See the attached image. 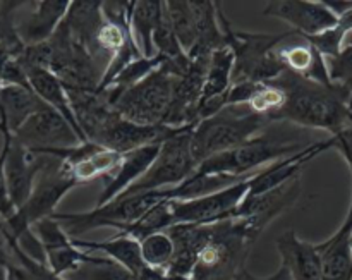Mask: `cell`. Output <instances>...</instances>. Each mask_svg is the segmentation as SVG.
Listing matches in <instances>:
<instances>
[{
    "mask_svg": "<svg viewBox=\"0 0 352 280\" xmlns=\"http://www.w3.org/2000/svg\"><path fill=\"white\" fill-rule=\"evenodd\" d=\"M285 93V105L274 122H292L322 129L332 136L352 126V110L346 93L336 85L325 86L284 71L270 81Z\"/></svg>",
    "mask_w": 352,
    "mask_h": 280,
    "instance_id": "6da1fadb",
    "label": "cell"
},
{
    "mask_svg": "<svg viewBox=\"0 0 352 280\" xmlns=\"http://www.w3.org/2000/svg\"><path fill=\"white\" fill-rule=\"evenodd\" d=\"M260 237L246 219H229L212 224L208 243L196 260L195 280H237Z\"/></svg>",
    "mask_w": 352,
    "mask_h": 280,
    "instance_id": "7a4b0ae2",
    "label": "cell"
},
{
    "mask_svg": "<svg viewBox=\"0 0 352 280\" xmlns=\"http://www.w3.org/2000/svg\"><path fill=\"white\" fill-rule=\"evenodd\" d=\"M268 122L248 105H229L196 124L191 131V150L196 164L226 153L260 136Z\"/></svg>",
    "mask_w": 352,
    "mask_h": 280,
    "instance_id": "3957f363",
    "label": "cell"
},
{
    "mask_svg": "<svg viewBox=\"0 0 352 280\" xmlns=\"http://www.w3.org/2000/svg\"><path fill=\"white\" fill-rule=\"evenodd\" d=\"M219 19L226 34V47L234 54L232 85L270 83L284 72V67L275 57V47L282 40V34L236 31L222 12V6Z\"/></svg>",
    "mask_w": 352,
    "mask_h": 280,
    "instance_id": "277c9868",
    "label": "cell"
},
{
    "mask_svg": "<svg viewBox=\"0 0 352 280\" xmlns=\"http://www.w3.org/2000/svg\"><path fill=\"white\" fill-rule=\"evenodd\" d=\"M167 200L165 189L162 191H146L138 195H122L107 205L95 206L88 212L78 213H55L54 217L71 239H81L82 234L100 227H110L124 233L129 226L141 219L148 210L157 203Z\"/></svg>",
    "mask_w": 352,
    "mask_h": 280,
    "instance_id": "5b68a950",
    "label": "cell"
},
{
    "mask_svg": "<svg viewBox=\"0 0 352 280\" xmlns=\"http://www.w3.org/2000/svg\"><path fill=\"white\" fill-rule=\"evenodd\" d=\"M175 76L158 67L143 81L110 100L117 114L141 126H164L174 95Z\"/></svg>",
    "mask_w": 352,
    "mask_h": 280,
    "instance_id": "8992f818",
    "label": "cell"
},
{
    "mask_svg": "<svg viewBox=\"0 0 352 280\" xmlns=\"http://www.w3.org/2000/svg\"><path fill=\"white\" fill-rule=\"evenodd\" d=\"M302 148L306 147L299 143L282 141L278 138L267 136V134H260V136L253 138L251 141L234 148V150L205 160L198 167V172L250 177L261 169L282 160V158L299 153Z\"/></svg>",
    "mask_w": 352,
    "mask_h": 280,
    "instance_id": "52a82bcc",
    "label": "cell"
},
{
    "mask_svg": "<svg viewBox=\"0 0 352 280\" xmlns=\"http://www.w3.org/2000/svg\"><path fill=\"white\" fill-rule=\"evenodd\" d=\"M191 131L192 127H186L165 140L146 174L124 195L172 189L191 177L198 171L191 150Z\"/></svg>",
    "mask_w": 352,
    "mask_h": 280,
    "instance_id": "ba28073f",
    "label": "cell"
},
{
    "mask_svg": "<svg viewBox=\"0 0 352 280\" xmlns=\"http://www.w3.org/2000/svg\"><path fill=\"white\" fill-rule=\"evenodd\" d=\"M10 138L33 151L67 150L82 144V140L67 119L48 105L33 114Z\"/></svg>",
    "mask_w": 352,
    "mask_h": 280,
    "instance_id": "9c48e42d",
    "label": "cell"
},
{
    "mask_svg": "<svg viewBox=\"0 0 352 280\" xmlns=\"http://www.w3.org/2000/svg\"><path fill=\"white\" fill-rule=\"evenodd\" d=\"M248 189H250V179L237 182V184L230 186L223 191L201 196V198L184 200V202L170 200L175 224L210 226V224L236 219V212L243 200L246 198Z\"/></svg>",
    "mask_w": 352,
    "mask_h": 280,
    "instance_id": "30bf717a",
    "label": "cell"
},
{
    "mask_svg": "<svg viewBox=\"0 0 352 280\" xmlns=\"http://www.w3.org/2000/svg\"><path fill=\"white\" fill-rule=\"evenodd\" d=\"M3 153H6L3 174H6L7 193L14 210L17 212L30 200L34 181L47 162V153L28 150L10 136H6Z\"/></svg>",
    "mask_w": 352,
    "mask_h": 280,
    "instance_id": "8fae6325",
    "label": "cell"
},
{
    "mask_svg": "<svg viewBox=\"0 0 352 280\" xmlns=\"http://www.w3.org/2000/svg\"><path fill=\"white\" fill-rule=\"evenodd\" d=\"M301 198V175H296L285 184L270 189L258 196H248L243 200L236 212V219H246L251 230L258 237L275 219L291 210Z\"/></svg>",
    "mask_w": 352,
    "mask_h": 280,
    "instance_id": "7c38bea8",
    "label": "cell"
},
{
    "mask_svg": "<svg viewBox=\"0 0 352 280\" xmlns=\"http://www.w3.org/2000/svg\"><path fill=\"white\" fill-rule=\"evenodd\" d=\"M71 2L43 0V2H16L14 28L26 47L50 40L69 12Z\"/></svg>",
    "mask_w": 352,
    "mask_h": 280,
    "instance_id": "4fadbf2b",
    "label": "cell"
},
{
    "mask_svg": "<svg viewBox=\"0 0 352 280\" xmlns=\"http://www.w3.org/2000/svg\"><path fill=\"white\" fill-rule=\"evenodd\" d=\"M275 57L280 62L284 71L320 85L332 86L327 58L302 34L296 31L282 33V40L275 47Z\"/></svg>",
    "mask_w": 352,
    "mask_h": 280,
    "instance_id": "5bb4252c",
    "label": "cell"
},
{
    "mask_svg": "<svg viewBox=\"0 0 352 280\" xmlns=\"http://www.w3.org/2000/svg\"><path fill=\"white\" fill-rule=\"evenodd\" d=\"M263 14L275 17L291 26V31L302 34L306 38L318 36L325 31L332 30L339 17L318 0H277L265 6Z\"/></svg>",
    "mask_w": 352,
    "mask_h": 280,
    "instance_id": "9a60e30c",
    "label": "cell"
},
{
    "mask_svg": "<svg viewBox=\"0 0 352 280\" xmlns=\"http://www.w3.org/2000/svg\"><path fill=\"white\" fill-rule=\"evenodd\" d=\"M182 129H174V127L167 126H141V124L124 119L116 112V116L105 124V127L100 131L98 136L91 143L124 155L127 151L138 150V148L164 143L165 140Z\"/></svg>",
    "mask_w": 352,
    "mask_h": 280,
    "instance_id": "2e32d148",
    "label": "cell"
},
{
    "mask_svg": "<svg viewBox=\"0 0 352 280\" xmlns=\"http://www.w3.org/2000/svg\"><path fill=\"white\" fill-rule=\"evenodd\" d=\"M31 230H33L41 250H43L47 267L60 277H65V275L78 270L89 258V253L79 250L72 243L71 237L65 234V230L62 229L60 224L54 217L36 222L31 227Z\"/></svg>",
    "mask_w": 352,
    "mask_h": 280,
    "instance_id": "e0dca14e",
    "label": "cell"
},
{
    "mask_svg": "<svg viewBox=\"0 0 352 280\" xmlns=\"http://www.w3.org/2000/svg\"><path fill=\"white\" fill-rule=\"evenodd\" d=\"M57 151L64 157L65 165L78 186L100 177H112L122 162V153L98 147L89 141L79 147Z\"/></svg>",
    "mask_w": 352,
    "mask_h": 280,
    "instance_id": "ac0fdd59",
    "label": "cell"
},
{
    "mask_svg": "<svg viewBox=\"0 0 352 280\" xmlns=\"http://www.w3.org/2000/svg\"><path fill=\"white\" fill-rule=\"evenodd\" d=\"M282 258V267L287 268L292 280H323L322 258L316 244L299 239L294 230H285L275 241Z\"/></svg>",
    "mask_w": 352,
    "mask_h": 280,
    "instance_id": "d6986e66",
    "label": "cell"
},
{
    "mask_svg": "<svg viewBox=\"0 0 352 280\" xmlns=\"http://www.w3.org/2000/svg\"><path fill=\"white\" fill-rule=\"evenodd\" d=\"M160 144H150V147L138 148V150L127 151L122 155V162H120L119 169L116 174L105 182V188L100 193V198L96 200L95 206L107 205V203L113 202L119 196H122L127 189L133 188L141 177L148 172L151 164L157 158L158 151H160Z\"/></svg>",
    "mask_w": 352,
    "mask_h": 280,
    "instance_id": "ffe728a7",
    "label": "cell"
},
{
    "mask_svg": "<svg viewBox=\"0 0 352 280\" xmlns=\"http://www.w3.org/2000/svg\"><path fill=\"white\" fill-rule=\"evenodd\" d=\"M352 196L342 226L329 237L316 244L322 258L323 280H352Z\"/></svg>",
    "mask_w": 352,
    "mask_h": 280,
    "instance_id": "44dd1931",
    "label": "cell"
},
{
    "mask_svg": "<svg viewBox=\"0 0 352 280\" xmlns=\"http://www.w3.org/2000/svg\"><path fill=\"white\" fill-rule=\"evenodd\" d=\"M167 234L174 241V260L165 275H191L195 270L196 260L199 253L208 243L212 234V224L210 226H199V224H175Z\"/></svg>",
    "mask_w": 352,
    "mask_h": 280,
    "instance_id": "7402d4cb",
    "label": "cell"
},
{
    "mask_svg": "<svg viewBox=\"0 0 352 280\" xmlns=\"http://www.w3.org/2000/svg\"><path fill=\"white\" fill-rule=\"evenodd\" d=\"M222 3L213 0H191L192 16L196 26V43L189 52V58L210 61L213 52L226 47V34L219 19V10Z\"/></svg>",
    "mask_w": 352,
    "mask_h": 280,
    "instance_id": "603a6c76",
    "label": "cell"
},
{
    "mask_svg": "<svg viewBox=\"0 0 352 280\" xmlns=\"http://www.w3.org/2000/svg\"><path fill=\"white\" fill-rule=\"evenodd\" d=\"M45 105L30 86H0V127L6 136H12L33 114Z\"/></svg>",
    "mask_w": 352,
    "mask_h": 280,
    "instance_id": "cb8c5ba5",
    "label": "cell"
},
{
    "mask_svg": "<svg viewBox=\"0 0 352 280\" xmlns=\"http://www.w3.org/2000/svg\"><path fill=\"white\" fill-rule=\"evenodd\" d=\"M23 65L24 72H26L28 85H30V88L36 93L38 98H40L45 105L52 107V109L57 110L58 114H62V116L67 119V122L74 127L76 133L79 134L82 143H88V141L85 140V136H82L78 122H76L74 112H72L71 102H69L67 88H65L64 83H62L54 72L48 71V69L36 67V65Z\"/></svg>",
    "mask_w": 352,
    "mask_h": 280,
    "instance_id": "d4e9b609",
    "label": "cell"
},
{
    "mask_svg": "<svg viewBox=\"0 0 352 280\" xmlns=\"http://www.w3.org/2000/svg\"><path fill=\"white\" fill-rule=\"evenodd\" d=\"M72 243L79 250L86 251L89 255L100 253L110 260L117 261L131 274L138 275L146 268V263L141 255V243L127 234H117L112 239L107 241H86V239H72Z\"/></svg>",
    "mask_w": 352,
    "mask_h": 280,
    "instance_id": "484cf974",
    "label": "cell"
},
{
    "mask_svg": "<svg viewBox=\"0 0 352 280\" xmlns=\"http://www.w3.org/2000/svg\"><path fill=\"white\" fill-rule=\"evenodd\" d=\"M165 2H134L131 12V30L144 57H155L153 34L164 21Z\"/></svg>",
    "mask_w": 352,
    "mask_h": 280,
    "instance_id": "4316f807",
    "label": "cell"
},
{
    "mask_svg": "<svg viewBox=\"0 0 352 280\" xmlns=\"http://www.w3.org/2000/svg\"><path fill=\"white\" fill-rule=\"evenodd\" d=\"M165 17H167L168 26H170L172 33L177 38L182 50L189 54L196 43V26L191 2L189 0L165 2Z\"/></svg>",
    "mask_w": 352,
    "mask_h": 280,
    "instance_id": "83f0119b",
    "label": "cell"
},
{
    "mask_svg": "<svg viewBox=\"0 0 352 280\" xmlns=\"http://www.w3.org/2000/svg\"><path fill=\"white\" fill-rule=\"evenodd\" d=\"M67 280H136V275L131 274L127 268L117 261L103 257V255H89L88 260L74 270L65 275Z\"/></svg>",
    "mask_w": 352,
    "mask_h": 280,
    "instance_id": "f1b7e54d",
    "label": "cell"
},
{
    "mask_svg": "<svg viewBox=\"0 0 352 280\" xmlns=\"http://www.w3.org/2000/svg\"><path fill=\"white\" fill-rule=\"evenodd\" d=\"M10 250H12V260L9 263L10 280H67L54 274L47 263H41L24 253L16 241H10Z\"/></svg>",
    "mask_w": 352,
    "mask_h": 280,
    "instance_id": "f546056e",
    "label": "cell"
},
{
    "mask_svg": "<svg viewBox=\"0 0 352 280\" xmlns=\"http://www.w3.org/2000/svg\"><path fill=\"white\" fill-rule=\"evenodd\" d=\"M141 243V255L146 263V267L155 268V270L167 272L170 267L172 260H174V241L167 234L164 233L151 234V236L144 237Z\"/></svg>",
    "mask_w": 352,
    "mask_h": 280,
    "instance_id": "4dcf8cb0",
    "label": "cell"
},
{
    "mask_svg": "<svg viewBox=\"0 0 352 280\" xmlns=\"http://www.w3.org/2000/svg\"><path fill=\"white\" fill-rule=\"evenodd\" d=\"M285 105V93L284 89L278 88L277 85H272V83H260L258 89L254 91V95L251 96V100L248 102L253 112L263 116L268 122H274V119L277 117V114L284 109Z\"/></svg>",
    "mask_w": 352,
    "mask_h": 280,
    "instance_id": "1f68e13d",
    "label": "cell"
},
{
    "mask_svg": "<svg viewBox=\"0 0 352 280\" xmlns=\"http://www.w3.org/2000/svg\"><path fill=\"white\" fill-rule=\"evenodd\" d=\"M327 67L332 85L342 89L349 98V107L352 110V47L346 45L336 57L327 58Z\"/></svg>",
    "mask_w": 352,
    "mask_h": 280,
    "instance_id": "d6a6232c",
    "label": "cell"
},
{
    "mask_svg": "<svg viewBox=\"0 0 352 280\" xmlns=\"http://www.w3.org/2000/svg\"><path fill=\"white\" fill-rule=\"evenodd\" d=\"M330 144H332L333 150L339 151L342 155V158L346 160L347 167H349L351 175H352V126L346 127L344 131H340L336 136H330Z\"/></svg>",
    "mask_w": 352,
    "mask_h": 280,
    "instance_id": "836d02e7",
    "label": "cell"
},
{
    "mask_svg": "<svg viewBox=\"0 0 352 280\" xmlns=\"http://www.w3.org/2000/svg\"><path fill=\"white\" fill-rule=\"evenodd\" d=\"M3 162H6V153L0 155V219L9 220L14 217L16 210H14L12 203H10L9 200V193H7L6 174H3Z\"/></svg>",
    "mask_w": 352,
    "mask_h": 280,
    "instance_id": "e575fe53",
    "label": "cell"
},
{
    "mask_svg": "<svg viewBox=\"0 0 352 280\" xmlns=\"http://www.w3.org/2000/svg\"><path fill=\"white\" fill-rule=\"evenodd\" d=\"M237 280H292V277H291V274L287 272V268L282 267L280 265V268H278L274 275H268V277H256V275H253L246 268V270H244L243 274L237 277Z\"/></svg>",
    "mask_w": 352,
    "mask_h": 280,
    "instance_id": "d590c367",
    "label": "cell"
},
{
    "mask_svg": "<svg viewBox=\"0 0 352 280\" xmlns=\"http://www.w3.org/2000/svg\"><path fill=\"white\" fill-rule=\"evenodd\" d=\"M325 6L329 7L337 17H340L344 16V14L349 12V10H352V0H329V2H325Z\"/></svg>",
    "mask_w": 352,
    "mask_h": 280,
    "instance_id": "8d00e7d4",
    "label": "cell"
},
{
    "mask_svg": "<svg viewBox=\"0 0 352 280\" xmlns=\"http://www.w3.org/2000/svg\"><path fill=\"white\" fill-rule=\"evenodd\" d=\"M136 280H165V272L146 267L141 274L136 275Z\"/></svg>",
    "mask_w": 352,
    "mask_h": 280,
    "instance_id": "74e56055",
    "label": "cell"
},
{
    "mask_svg": "<svg viewBox=\"0 0 352 280\" xmlns=\"http://www.w3.org/2000/svg\"><path fill=\"white\" fill-rule=\"evenodd\" d=\"M165 280H195L191 275H165Z\"/></svg>",
    "mask_w": 352,
    "mask_h": 280,
    "instance_id": "f35d334b",
    "label": "cell"
},
{
    "mask_svg": "<svg viewBox=\"0 0 352 280\" xmlns=\"http://www.w3.org/2000/svg\"><path fill=\"white\" fill-rule=\"evenodd\" d=\"M346 45H351V47H352V33L347 34V38H346Z\"/></svg>",
    "mask_w": 352,
    "mask_h": 280,
    "instance_id": "ab89813d",
    "label": "cell"
},
{
    "mask_svg": "<svg viewBox=\"0 0 352 280\" xmlns=\"http://www.w3.org/2000/svg\"><path fill=\"white\" fill-rule=\"evenodd\" d=\"M351 248H352V236H351Z\"/></svg>",
    "mask_w": 352,
    "mask_h": 280,
    "instance_id": "60d3db41",
    "label": "cell"
}]
</instances>
